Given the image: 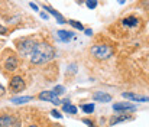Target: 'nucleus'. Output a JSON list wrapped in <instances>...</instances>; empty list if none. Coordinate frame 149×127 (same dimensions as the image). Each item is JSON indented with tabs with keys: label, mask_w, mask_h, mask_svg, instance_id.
Returning <instances> with one entry per match:
<instances>
[{
	"label": "nucleus",
	"mask_w": 149,
	"mask_h": 127,
	"mask_svg": "<svg viewBox=\"0 0 149 127\" xmlns=\"http://www.w3.org/2000/svg\"><path fill=\"white\" fill-rule=\"evenodd\" d=\"M54 56H55L54 46H51L49 43L45 42H36V45L33 46V49L29 55V59L32 64L41 65V64L49 62L51 59H54Z\"/></svg>",
	"instance_id": "obj_1"
},
{
	"label": "nucleus",
	"mask_w": 149,
	"mask_h": 127,
	"mask_svg": "<svg viewBox=\"0 0 149 127\" xmlns=\"http://www.w3.org/2000/svg\"><path fill=\"white\" fill-rule=\"evenodd\" d=\"M90 52L97 59H109L113 55V49L109 45H94L90 49Z\"/></svg>",
	"instance_id": "obj_2"
},
{
	"label": "nucleus",
	"mask_w": 149,
	"mask_h": 127,
	"mask_svg": "<svg viewBox=\"0 0 149 127\" xmlns=\"http://www.w3.org/2000/svg\"><path fill=\"white\" fill-rule=\"evenodd\" d=\"M35 45H36V41L28 38V39H23V41L19 42L17 49H19V52H20L23 56H28V58H29V55H31V52H32V49H33Z\"/></svg>",
	"instance_id": "obj_3"
},
{
	"label": "nucleus",
	"mask_w": 149,
	"mask_h": 127,
	"mask_svg": "<svg viewBox=\"0 0 149 127\" xmlns=\"http://www.w3.org/2000/svg\"><path fill=\"white\" fill-rule=\"evenodd\" d=\"M0 127H20V120L16 116L4 114L0 117Z\"/></svg>",
	"instance_id": "obj_4"
},
{
	"label": "nucleus",
	"mask_w": 149,
	"mask_h": 127,
	"mask_svg": "<svg viewBox=\"0 0 149 127\" xmlns=\"http://www.w3.org/2000/svg\"><path fill=\"white\" fill-rule=\"evenodd\" d=\"M9 87H10L12 92H20L25 88V81H23L22 77H13L9 83Z\"/></svg>",
	"instance_id": "obj_5"
},
{
	"label": "nucleus",
	"mask_w": 149,
	"mask_h": 127,
	"mask_svg": "<svg viewBox=\"0 0 149 127\" xmlns=\"http://www.w3.org/2000/svg\"><path fill=\"white\" fill-rule=\"evenodd\" d=\"M39 98H41L42 101H48V103H52V104H55V105H58V104L62 103V101L59 100V97L55 95L52 91H42V92L39 94Z\"/></svg>",
	"instance_id": "obj_6"
},
{
	"label": "nucleus",
	"mask_w": 149,
	"mask_h": 127,
	"mask_svg": "<svg viewBox=\"0 0 149 127\" xmlns=\"http://www.w3.org/2000/svg\"><path fill=\"white\" fill-rule=\"evenodd\" d=\"M113 110L114 111H135L136 105H133L132 103H116L113 104Z\"/></svg>",
	"instance_id": "obj_7"
},
{
	"label": "nucleus",
	"mask_w": 149,
	"mask_h": 127,
	"mask_svg": "<svg viewBox=\"0 0 149 127\" xmlns=\"http://www.w3.org/2000/svg\"><path fill=\"white\" fill-rule=\"evenodd\" d=\"M17 65H19V62H17V58H16L15 55L7 56L6 61H4V68H6L7 71H16V69H17Z\"/></svg>",
	"instance_id": "obj_8"
},
{
	"label": "nucleus",
	"mask_w": 149,
	"mask_h": 127,
	"mask_svg": "<svg viewBox=\"0 0 149 127\" xmlns=\"http://www.w3.org/2000/svg\"><path fill=\"white\" fill-rule=\"evenodd\" d=\"M122 95H123L125 98L130 100V101H139V103H146V101H149V97L139 95V94H135V92H123Z\"/></svg>",
	"instance_id": "obj_9"
},
{
	"label": "nucleus",
	"mask_w": 149,
	"mask_h": 127,
	"mask_svg": "<svg viewBox=\"0 0 149 127\" xmlns=\"http://www.w3.org/2000/svg\"><path fill=\"white\" fill-rule=\"evenodd\" d=\"M93 100L94 101H99V103H109V101H111V95L110 94H106L103 91H99V92H96L93 95Z\"/></svg>",
	"instance_id": "obj_10"
},
{
	"label": "nucleus",
	"mask_w": 149,
	"mask_h": 127,
	"mask_svg": "<svg viewBox=\"0 0 149 127\" xmlns=\"http://www.w3.org/2000/svg\"><path fill=\"white\" fill-rule=\"evenodd\" d=\"M44 7H45V10H48L51 15H52V16L56 19V22H58V23H61V25H62V23H65V19H64V16H62L61 13H58L56 10H54V9H52V7H49V6H44Z\"/></svg>",
	"instance_id": "obj_11"
},
{
	"label": "nucleus",
	"mask_w": 149,
	"mask_h": 127,
	"mask_svg": "<svg viewBox=\"0 0 149 127\" xmlns=\"http://www.w3.org/2000/svg\"><path fill=\"white\" fill-rule=\"evenodd\" d=\"M123 25H125V26H127V28L138 26V25H139V19H138V17H135V16L125 17V19H123Z\"/></svg>",
	"instance_id": "obj_12"
},
{
	"label": "nucleus",
	"mask_w": 149,
	"mask_h": 127,
	"mask_svg": "<svg viewBox=\"0 0 149 127\" xmlns=\"http://www.w3.org/2000/svg\"><path fill=\"white\" fill-rule=\"evenodd\" d=\"M58 38L62 42H68L70 39L74 38V33L72 32H67V31H58Z\"/></svg>",
	"instance_id": "obj_13"
},
{
	"label": "nucleus",
	"mask_w": 149,
	"mask_h": 127,
	"mask_svg": "<svg viewBox=\"0 0 149 127\" xmlns=\"http://www.w3.org/2000/svg\"><path fill=\"white\" fill-rule=\"evenodd\" d=\"M127 120H130V117H129L127 114H123V116H114V117L110 119V126H114V124H117V123L127 121Z\"/></svg>",
	"instance_id": "obj_14"
},
{
	"label": "nucleus",
	"mask_w": 149,
	"mask_h": 127,
	"mask_svg": "<svg viewBox=\"0 0 149 127\" xmlns=\"http://www.w3.org/2000/svg\"><path fill=\"white\" fill-rule=\"evenodd\" d=\"M31 100H32V97H17V98H12V103L13 104H23V103H28Z\"/></svg>",
	"instance_id": "obj_15"
},
{
	"label": "nucleus",
	"mask_w": 149,
	"mask_h": 127,
	"mask_svg": "<svg viewBox=\"0 0 149 127\" xmlns=\"http://www.w3.org/2000/svg\"><path fill=\"white\" fill-rule=\"evenodd\" d=\"M64 111L70 113V114H75L77 113V107L71 105V104H64Z\"/></svg>",
	"instance_id": "obj_16"
},
{
	"label": "nucleus",
	"mask_w": 149,
	"mask_h": 127,
	"mask_svg": "<svg viewBox=\"0 0 149 127\" xmlns=\"http://www.w3.org/2000/svg\"><path fill=\"white\" fill-rule=\"evenodd\" d=\"M68 23L72 26V28H75V29H78V31H84V26L80 23V22H77V20H68Z\"/></svg>",
	"instance_id": "obj_17"
},
{
	"label": "nucleus",
	"mask_w": 149,
	"mask_h": 127,
	"mask_svg": "<svg viewBox=\"0 0 149 127\" xmlns=\"http://www.w3.org/2000/svg\"><path fill=\"white\" fill-rule=\"evenodd\" d=\"M52 92H54L55 95H61V94H64V92H65V88H64L62 85H56V87L52 90Z\"/></svg>",
	"instance_id": "obj_18"
},
{
	"label": "nucleus",
	"mask_w": 149,
	"mask_h": 127,
	"mask_svg": "<svg viewBox=\"0 0 149 127\" xmlns=\"http://www.w3.org/2000/svg\"><path fill=\"white\" fill-rule=\"evenodd\" d=\"M81 108H83L84 113H93V111H94V104H93V103H91V104H84Z\"/></svg>",
	"instance_id": "obj_19"
},
{
	"label": "nucleus",
	"mask_w": 149,
	"mask_h": 127,
	"mask_svg": "<svg viewBox=\"0 0 149 127\" xmlns=\"http://www.w3.org/2000/svg\"><path fill=\"white\" fill-rule=\"evenodd\" d=\"M86 4H87V7H88V9H94V7L97 6V1H87Z\"/></svg>",
	"instance_id": "obj_20"
},
{
	"label": "nucleus",
	"mask_w": 149,
	"mask_h": 127,
	"mask_svg": "<svg viewBox=\"0 0 149 127\" xmlns=\"http://www.w3.org/2000/svg\"><path fill=\"white\" fill-rule=\"evenodd\" d=\"M51 114H52L54 117H56V119H62V114H59L56 110H52V111H51Z\"/></svg>",
	"instance_id": "obj_21"
},
{
	"label": "nucleus",
	"mask_w": 149,
	"mask_h": 127,
	"mask_svg": "<svg viewBox=\"0 0 149 127\" xmlns=\"http://www.w3.org/2000/svg\"><path fill=\"white\" fill-rule=\"evenodd\" d=\"M0 35H7V29L1 25H0Z\"/></svg>",
	"instance_id": "obj_22"
},
{
	"label": "nucleus",
	"mask_w": 149,
	"mask_h": 127,
	"mask_svg": "<svg viewBox=\"0 0 149 127\" xmlns=\"http://www.w3.org/2000/svg\"><path fill=\"white\" fill-rule=\"evenodd\" d=\"M41 17H42V19H45V20H48V19H49V16H48L47 13H41Z\"/></svg>",
	"instance_id": "obj_23"
},
{
	"label": "nucleus",
	"mask_w": 149,
	"mask_h": 127,
	"mask_svg": "<svg viewBox=\"0 0 149 127\" xmlns=\"http://www.w3.org/2000/svg\"><path fill=\"white\" fill-rule=\"evenodd\" d=\"M86 35H87V36H91V35H93V31H91V29H86Z\"/></svg>",
	"instance_id": "obj_24"
},
{
	"label": "nucleus",
	"mask_w": 149,
	"mask_h": 127,
	"mask_svg": "<svg viewBox=\"0 0 149 127\" xmlns=\"http://www.w3.org/2000/svg\"><path fill=\"white\" fill-rule=\"evenodd\" d=\"M86 124H88V127H93V121H90V120H83Z\"/></svg>",
	"instance_id": "obj_25"
},
{
	"label": "nucleus",
	"mask_w": 149,
	"mask_h": 127,
	"mask_svg": "<svg viewBox=\"0 0 149 127\" xmlns=\"http://www.w3.org/2000/svg\"><path fill=\"white\" fill-rule=\"evenodd\" d=\"M29 6H31L32 9H35V10H38V6H36L35 3H29Z\"/></svg>",
	"instance_id": "obj_26"
},
{
	"label": "nucleus",
	"mask_w": 149,
	"mask_h": 127,
	"mask_svg": "<svg viewBox=\"0 0 149 127\" xmlns=\"http://www.w3.org/2000/svg\"><path fill=\"white\" fill-rule=\"evenodd\" d=\"M3 94H4V87L0 85V95H3Z\"/></svg>",
	"instance_id": "obj_27"
},
{
	"label": "nucleus",
	"mask_w": 149,
	"mask_h": 127,
	"mask_svg": "<svg viewBox=\"0 0 149 127\" xmlns=\"http://www.w3.org/2000/svg\"><path fill=\"white\" fill-rule=\"evenodd\" d=\"M29 127H38V126H29Z\"/></svg>",
	"instance_id": "obj_28"
}]
</instances>
